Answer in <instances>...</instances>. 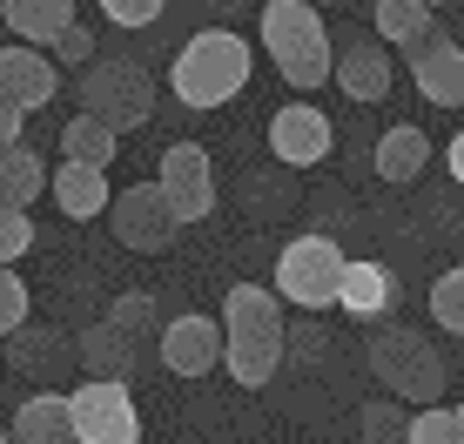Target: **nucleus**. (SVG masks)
<instances>
[{
  "mask_svg": "<svg viewBox=\"0 0 464 444\" xmlns=\"http://www.w3.org/2000/svg\"><path fill=\"white\" fill-rule=\"evenodd\" d=\"M155 351H162V371H175V377H209V371H222V323L182 310L162 323Z\"/></svg>",
  "mask_w": 464,
  "mask_h": 444,
  "instance_id": "obj_10",
  "label": "nucleus"
},
{
  "mask_svg": "<svg viewBox=\"0 0 464 444\" xmlns=\"http://www.w3.org/2000/svg\"><path fill=\"white\" fill-rule=\"evenodd\" d=\"M21 108H7V101H0V149H21Z\"/></svg>",
  "mask_w": 464,
  "mask_h": 444,
  "instance_id": "obj_35",
  "label": "nucleus"
},
{
  "mask_svg": "<svg viewBox=\"0 0 464 444\" xmlns=\"http://www.w3.org/2000/svg\"><path fill=\"white\" fill-rule=\"evenodd\" d=\"M27 249H34V216L27 209H0V263H21Z\"/></svg>",
  "mask_w": 464,
  "mask_h": 444,
  "instance_id": "obj_32",
  "label": "nucleus"
},
{
  "mask_svg": "<svg viewBox=\"0 0 464 444\" xmlns=\"http://www.w3.org/2000/svg\"><path fill=\"white\" fill-rule=\"evenodd\" d=\"M303 7H316V14H324V7H350V0H303Z\"/></svg>",
  "mask_w": 464,
  "mask_h": 444,
  "instance_id": "obj_37",
  "label": "nucleus"
},
{
  "mask_svg": "<svg viewBox=\"0 0 464 444\" xmlns=\"http://www.w3.org/2000/svg\"><path fill=\"white\" fill-rule=\"evenodd\" d=\"M0 21L21 47H54L61 34L74 27V0H0Z\"/></svg>",
  "mask_w": 464,
  "mask_h": 444,
  "instance_id": "obj_18",
  "label": "nucleus"
},
{
  "mask_svg": "<svg viewBox=\"0 0 464 444\" xmlns=\"http://www.w3.org/2000/svg\"><path fill=\"white\" fill-rule=\"evenodd\" d=\"M0 444H7V418H0Z\"/></svg>",
  "mask_w": 464,
  "mask_h": 444,
  "instance_id": "obj_40",
  "label": "nucleus"
},
{
  "mask_svg": "<svg viewBox=\"0 0 464 444\" xmlns=\"http://www.w3.org/2000/svg\"><path fill=\"white\" fill-rule=\"evenodd\" d=\"M115 129H102L94 115H82L74 108V121H61V162H82V169H102L108 176V162H115Z\"/></svg>",
  "mask_w": 464,
  "mask_h": 444,
  "instance_id": "obj_25",
  "label": "nucleus"
},
{
  "mask_svg": "<svg viewBox=\"0 0 464 444\" xmlns=\"http://www.w3.org/2000/svg\"><path fill=\"white\" fill-rule=\"evenodd\" d=\"M47 61H54V68H68V74H74V68H82V74H88V68H94V34H88V27H82V21H74V27H68V34H61L54 47H47Z\"/></svg>",
  "mask_w": 464,
  "mask_h": 444,
  "instance_id": "obj_33",
  "label": "nucleus"
},
{
  "mask_svg": "<svg viewBox=\"0 0 464 444\" xmlns=\"http://www.w3.org/2000/svg\"><path fill=\"white\" fill-rule=\"evenodd\" d=\"M283 371V337H222V377H236L243 391H263Z\"/></svg>",
  "mask_w": 464,
  "mask_h": 444,
  "instance_id": "obj_23",
  "label": "nucleus"
},
{
  "mask_svg": "<svg viewBox=\"0 0 464 444\" xmlns=\"http://www.w3.org/2000/svg\"><path fill=\"white\" fill-rule=\"evenodd\" d=\"M371 169L383 182H418L430 169V135L418 129V121H397V129H383L371 141Z\"/></svg>",
  "mask_w": 464,
  "mask_h": 444,
  "instance_id": "obj_19",
  "label": "nucleus"
},
{
  "mask_svg": "<svg viewBox=\"0 0 464 444\" xmlns=\"http://www.w3.org/2000/svg\"><path fill=\"white\" fill-rule=\"evenodd\" d=\"M155 188L169 196L175 222L216 216V169H209V149H202V141H169V149L155 155Z\"/></svg>",
  "mask_w": 464,
  "mask_h": 444,
  "instance_id": "obj_6",
  "label": "nucleus"
},
{
  "mask_svg": "<svg viewBox=\"0 0 464 444\" xmlns=\"http://www.w3.org/2000/svg\"><path fill=\"white\" fill-rule=\"evenodd\" d=\"M256 74V47L236 34V27H202V34H188L175 47L169 61V88L182 108H196V115H216V108H229L236 94L249 88Z\"/></svg>",
  "mask_w": 464,
  "mask_h": 444,
  "instance_id": "obj_1",
  "label": "nucleus"
},
{
  "mask_svg": "<svg viewBox=\"0 0 464 444\" xmlns=\"http://www.w3.org/2000/svg\"><path fill=\"white\" fill-rule=\"evenodd\" d=\"M47 196H54V209L68 216V222H94V216H108L115 188H108V176H102V169L61 162V169H47Z\"/></svg>",
  "mask_w": 464,
  "mask_h": 444,
  "instance_id": "obj_16",
  "label": "nucleus"
},
{
  "mask_svg": "<svg viewBox=\"0 0 464 444\" xmlns=\"http://www.w3.org/2000/svg\"><path fill=\"white\" fill-rule=\"evenodd\" d=\"M54 88H61V68L41 54V47H0V101L7 108H21V115H34V108L54 101Z\"/></svg>",
  "mask_w": 464,
  "mask_h": 444,
  "instance_id": "obj_13",
  "label": "nucleus"
},
{
  "mask_svg": "<svg viewBox=\"0 0 464 444\" xmlns=\"http://www.w3.org/2000/svg\"><path fill=\"white\" fill-rule=\"evenodd\" d=\"M424 7H430V14H444V7H451V0H424Z\"/></svg>",
  "mask_w": 464,
  "mask_h": 444,
  "instance_id": "obj_39",
  "label": "nucleus"
},
{
  "mask_svg": "<svg viewBox=\"0 0 464 444\" xmlns=\"http://www.w3.org/2000/svg\"><path fill=\"white\" fill-rule=\"evenodd\" d=\"M371 34H377L383 47H404V54H418V47L438 34V14H430L424 0H377Z\"/></svg>",
  "mask_w": 464,
  "mask_h": 444,
  "instance_id": "obj_22",
  "label": "nucleus"
},
{
  "mask_svg": "<svg viewBox=\"0 0 464 444\" xmlns=\"http://www.w3.org/2000/svg\"><path fill=\"white\" fill-rule=\"evenodd\" d=\"M371 377L383 384V398L418 404V410H430L444 398V357H438V343H430L424 330H404V323L371 337Z\"/></svg>",
  "mask_w": 464,
  "mask_h": 444,
  "instance_id": "obj_4",
  "label": "nucleus"
},
{
  "mask_svg": "<svg viewBox=\"0 0 464 444\" xmlns=\"http://www.w3.org/2000/svg\"><path fill=\"white\" fill-rule=\"evenodd\" d=\"M444 155H451V182H458V188H464V129H458V135H451V149H444Z\"/></svg>",
  "mask_w": 464,
  "mask_h": 444,
  "instance_id": "obj_36",
  "label": "nucleus"
},
{
  "mask_svg": "<svg viewBox=\"0 0 464 444\" xmlns=\"http://www.w3.org/2000/svg\"><path fill=\"white\" fill-rule=\"evenodd\" d=\"M404 431H411V410L397 398L357 404V444H404Z\"/></svg>",
  "mask_w": 464,
  "mask_h": 444,
  "instance_id": "obj_27",
  "label": "nucleus"
},
{
  "mask_svg": "<svg viewBox=\"0 0 464 444\" xmlns=\"http://www.w3.org/2000/svg\"><path fill=\"white\" fill-rule=\"evenodd\" d=\"M34 196H47V162L34 149H0V209H34Z\"/></svg>",
  "mask_w": 464,
  "mask_h": 444,
  "instance_id": "obj_24",
  "label": "nucleus"
},
{
  "mask_svg": "<svg viewBox=\"0 0 464 444\" xmlns=\"http://www.w3.org/2000/svg\"><path fill=\"white\" fill-rule=\"evenodd\" d=\"M324 351H330L324 323H316V316H290V330H283V363H290V371H303V363H316Z\"/></svg>",
  "mask_w": 464,
  "mask_h": 444,
  "instance_id": "obj_29",
  "label": "nucleus"
},
{
  "mask_svg": "<svg viewBox=\"0 0 464 444\" xmlns=\"http://www.w3.org/2000/svg\"><path fill=\"white\" fill-rule=\"evenodd\" d=\"M68 418H74V444H141V418H135V398L128 384H74L68 398Z\"/></svg>",
  "mask_w": 464,
  "mask_h": 444,
  "instance_id": "obj_8",
  "label": "nucleus"
},
{
  "mask_svg": "<svg viewBox=\"0 0 464 444\" xmlns=\"http://www.w3.org/2000/svg\"><path fill=\"white\" fill-rule=\"evenodd\" d=\"M108 323H115L128 343H141V337H162L169 316H162V304H155L149 290H121L115 304H108Z\"/></svg>",
  "mask_w": 464,
  "mask_h": 444,
  "instance_id": "obj_26",
  "label": "nucleus"
},
{
  "mask_svg": "<svg viewBox=\"0 0 464 444\" xmlns=\"http://www.w3.org/2000/svg\"><path fill=\"white\" fill-rule=\"evenodd\" d=\"M256 47L269 54V68L283 74L290 88H324L330 68H337V41H330L324 14L303 7V0H269L263 21H256Z\"/></svg>",
  "mask_w": 464,
  "mask_h": 444,
  "instance_id": "obj_2",
  "label": "nucleus"
},
{
  "mask_svg": "<svg viewBox=\"0 0 464 444\" xmlns=\"http://www.w3.org/2000/svg\"><path fill=\"white\" fill-rule=\"evenodd\" d=\"M7 444H74L68 398H61V391H34V398L7 418Z\"/></svg>",
  "mask_w": 464,
  "mask_h": 444,
  "instance_id": "obj_20",
  "label": "nucleus"
},
{
  "mask_svg": "<svg viewBox=\"0 0 464 444\" xmlns=\"http://www.w3.org/2000/svg\"><path fill=\"white\" fill-rule=\"evenodd\" d=\"M108 229H115V243L121 249H141V256H162V249L175 243V209H169V196L155 182H128L115 202H108Z\"/></svg>",
  "mask_w": 464,
  "mask_h": 444,
  "instance_id": "obj_7",
  "label": "nucleus"
},
{
  "mask_svg": "<svg viewBox=\"0 0 464 444\" xmlns=\"http://www.w3.org/2000/svg\"><path fill=\"white\" fill-rule=\"evenodd\" d=\"M411 82H418V94H424L430 108H444V115L464 108V41H451L438 27V34L411 54Z\"/></svg>",
  "mask_w": 464,
  "mask_h": 444,
  "instance_id": "obj_12",
  "label": "nucleus"
},
{
  "mask_svg": "<svg viewBox=\"0 0 464 444\" xmlns=\"http://www.w3.org/2000/svg\"><path fill=\"white\" fill-rule=\"evenodd\" d=\"M330 82H337L343 101H357V108H377L383 94H391L397 82V68H391V47H383L377 34H350L337 47V68H330Z\"/></svg>",
  "mask_w": 464,
  "mask_h": 444,
  "instance_id": "obj_11",
  "label": "nucleus"
},
{
  "mask_svg": "<svg viewBox=\"0 0 464 444\" xmlns=\"http://www.w3.org/2000/svg\"><path fill=\"white\" fill-rule=\"evenodd\" d=\"M451 418H458V444H464V404H451Z\"/></svg>",
  "mask_w": 464,
  "mask_h": 444,
  "instance_id": "obj_38",
  "label": "nucleus"
},
{
  "mask_svg": "<svg viewBox=\"0 0 464 444\" xmlns=\"http://www.w3.org/2000/svg\"><path fill=\"white\" fill-rule=\"evenodd\" d=\"M27 310H34V304H27V283H21V269H7V263H0V343H7L14 330L27 323Z\"/></svg>",
  "mask_w": 464,
  "mask_h": 444,
  "instance_id": "obj_30",
  "label": "nucleus"
},
{
  "mask_svg": "<svg viewBox=\"0 0 464 444\" xmlns=\"http://www.w3.org/2000/svg\"><path fill=\"white\" fill-rule=\"evenodd\" d=\"M82 115H94L102 129H149L155 115V74L128 54H94V68L82 74Z\"/></svg>",
  "mask_w": 464,
  "mask_h": 444,
  "instance_id": "obj_5",
  "label": "nucleus"
},
{
  "mask_svg": "<svg viewBox=\"0 0 464 444\" xmlns=\"http://www.w3.org/2000/svg\"><path fill=\"white\" fill-rule=\"evenodd\" d=\"M7 371H21V377H61V371H74V343L61 337L54 323H34V316H27V323L7 337Z\"/></svg>",
  "mask_w": 464,
  "mask_h": 444,
  "instance_id": "obj_15",
  "label": "nucleus"
},
{
  "mask_svg": "<svg viewBox=\"0 0 464 444\" xmlns=\"http://www.w3.org/2000/svg\"><path fill=\"white\" fill-rule=\"evenodd\" d=\"M404 444H458V418L444 404H430V410H411V431Z\"/></svg>",
  "mask_w": 464,
  "mask_h": 444,
  "instance_id": "obj_31",
  "label": "nucleus"
},
{
  "mask_svg": "<svg viewBox=\"0 0 464 444\" xmlns=\"http://www.w3.org/2000/svg\"><path fill=\"white\" fill-rule=\"evenodd\" d=\"M94 7H102L115 27H155V21H162V7H169V0H94Z\"/></svg>",
  "mask_w": 464,
  "mask_h": 444,
  "instance_id": "obj_34",
  "label": "nucleus"
},
{
  "mask_svg": "<svg viewBox=\"0 0 464 444\" xmlns=\"http://www.w3.org/2000/svg\"><path fill=\"white\" fill-rule=\"evenodd\" d=\"M216 316H222V337H283L290 330V310L269 283H229Z\"/></svg>",
  "mask_w": 464,
  "mask_h": 444,
  "instance_id": "obj_14",
  "label": "nucleus"
},
{
  "mask_svg": "<svg viewBox=\"0 0 464 444\" xmlns=\"http://www.w3.org/2000/svg\"><path fill=\"white\" fill-rule=\"evenodd\" d=\"M430 323L444 330V337H464V263H451L438 283H430Z\"/></svg>",
  "mask_w": 464,
  "mask_h": 444,
  "instance_id": "obj_28",
  "label": "nucleus"
},
{
  "mask_svg": "<svg viewBox=\"0 0 464 444\" xmlns=\"http://www.w3.org/2000/svg\"><path fill=\"white\" fill-rule=\"evenodd\" d=\"M74 363L88 371V384H128V371H135V343L102 316V323H88L82 337H74Z\"/></svg>",
  "mask_w": 464,
  "mask_h": 444,
  "instance_id": "obj_17",
  "label": "nucleus"
},
{
  "mask_svg": "<svg viewBox=\"0 0 464 444\" xmlns=\"http://www.w3.org/2000/svg\"><path fill=\"white\" fill-rule=\"evenodd\" d=\"M330 141H337V129H330V115L316 101H283L276 115H269V162H276L283 176L330 162Z\"/></svg>",
  "mask_w": 464,
  "mask_h": 444,
  "instance_id": "obj_9",
  "label": "nucleus"
},
{
  "mask_svg": "<svg viewBox=\"0 0 464 444\" xmlns=\"http://www.w3.org/2000/svg\"><path fill=\"white\" fill-rule=\"evenodd\" d=\"M343 269L350 256L337 243H330L324 229H303L290 236V243L276 249V276H269V290L283 296V310H337V296H343Z\"/></svg>",
  "mask_w": 464,
  "mask_h": 444,
  "instance_id": "obj_3",
  "label": "nucleus"
},
{
  "mask_svg": "<svg viewBox=\"0 0 464 444\" xmlns=\"http://www.w3.org/2000/svg\"><path fill=\"white\" fill-rule=\"evenodd\" d=\"M391 304H397V276L383 263H350L343 269L337 310L350 316V323H377V316H391Z\"/></svg>",
  "mask_w": 464,
  "mask_h": 444,
  "instance_id": "obj_21",
  "label": "nucleus"
}]
</instances>
